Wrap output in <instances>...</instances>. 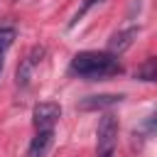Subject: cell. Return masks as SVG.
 <instances>
[{"label": "cell", "mask_w": 157, "mask_h": 157, "mask_svg": "<svg viewBox=\"0 0 157 157\" xmlns=\"http://www.w3.org/2000/svg\"><path fill=\"white\" fill-rule=\"evenodd\" d=\"M69 71L74 76H81V78H108V76H115L123 71L118 56L108 54V52H78L71 64H69Z\"/></svg>", "instance_id": "6da1fadb"}, {"label": "cell", "mask_w": 157, "mask_h": 157, "mask_svg": "<svg viewBox=\"0 0 157 157\" xmlns=\"http://www.w3.org/2000/svg\"><path fill=\"white\" fill-rule=\"evenodd\" d=\"M96 137H98V152L96 157H113V150H115V137H118V118L105 113L98 123V130H96Z\"/></svg>", "instance_id": "7a4b0ae2"}, {"label": "cell", "mask_w": 157, "mask_h": 157, "mask_svg": "<svg viewBox=\"0 0 157 157\" xmlns=\"http://www.w3.org/2000/svg\"><path fill=\"white\" fill-rule=\"evenodd\" d=\"M59 118H61V108H59V103H52V101L37 103L32 110V123L37 130H54V123Z\"/></svg>", "instance_id": "3957f363"}, {"label": "cell", "mask_w": 157, "mask_h": 157, "mask_svg": "<svg viewBox=\"0 0 157 157\" xmlns=\"http://www.w3.org/2000/svg\"><path fill=\"white\" fill-rule=\"evenodd\" d=\"M42 56H44V49H42V47H34V49L22 59V64H20V69H17V86H27V83H29V78H32L37 64L42 61Z\"/></svg>", "instance_id": "277c9868"}, {"label": "cell", "mask_w": 157, "mask_h": 157, "mask_svg": "<svg viewBox=\"0 0 157 157\" xmlns=\"http://www.w3.org/2000/svg\"><path fill=\"white\" fill-rule=\"evenodd\" d=\"M137 37V27H128V29H123V32H115L113 37H110V42H108V54H113V56H118V54H123L130 44H132V39Z\"/></svg>", "instance_id": "5b68a950"}, {"label": "cell", "mask_w": 157, "mask_h": 157, "mask_svg": "<svg viewBox=\"0 0 157 157\" xmlns=\"http://www.w3.org/2000/svg\"><path fill=\"white\" fill-rule=\"evenodd\" d=\"M52 137H54V130H37V135L32 137L25 157H44L49 145H52Z\"/></svg>", "instance_id": "8992f818"}, {"label": "cell", "mask_w": 157, "mask_h": 157, "mask_svg": "<svg viewBox=\"0 0 157 157\" xmlns=\"http://www.w3.org/2000/svg\"><path fill=\"white\" fill-rule=\"evenodd\" d=\"M120 98H123V96H115V93L88 96V98H83V101L78 103V108H81V110H103V108H108V105H115V103H120Z\"/></svg>", "instance_id": "52a82bcc"}, {"label": "cell", "mask_w": 157, "mask_h": 157, "mask_svg": "<svg viewBox=\"0 0 157 157\" xmlns=\"http://www.w3.org/2000/svg\"><path fill=\"white\" fill-rule=\"evenodd\" d=\"M15 27H10V25H0V71H2V64H5V54H7V49L12 47V42H15Z\"/></svg>", "instance_id": "ba28073f"}, {"label": "cell", "mask_w": 157, "mask_h": 157, "mask_svg": "<svg viewBox=\"0 0 157 157\" xmlns=\"http://www.w3.org/2000/svg\"><path fill=\"white\" fill-rule=\"evenodd\" d=\"M155 59H147L137 71H135V78H140V81H155Z\"/></svg>", "instance_id": "9c48e42d"}, {"label": "cell", "mask_w": 157, "mask_h": 157, "mask_svg": "<svg viewBox=\"0 0 157 157\" xmlns=\"http://www.w3.org/2000/svg\"><path fill=\"white\" fill-rule=\"evenodd\" d=\"M96 2H101V0H83V5H81V10H78V12L74 15V20H71V25H76V22H78V20H81V17H83V15H86V12H88V10H91V7L96 5Z\"/></svg>", "instance_id": "30bf717a"}]
</instances>
